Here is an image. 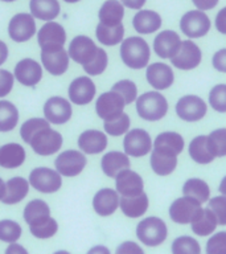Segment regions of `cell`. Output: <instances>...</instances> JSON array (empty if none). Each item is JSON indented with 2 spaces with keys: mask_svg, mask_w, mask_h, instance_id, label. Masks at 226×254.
Segmentation results:
<instances>
[{
  "mask_svg": "<svg viewBox=\"0 0 226 254\" xmlns=\"http://www.w3.org/2000/svg\"><path fill=\"white\" fill-rule=\"evenodd\" d=\"M20 135L25 143L32 147L37 155L49 156L58 152L62 147V135L51 128V125L44 118H31L21 125Z\"/></svg>",
  "mask_w": 226,
  "mask_h": 254,
  "instance_id": "6da1fadb",
  "label": "cell"
},
{
  "mask_svg": "<svg viewBox=\"0 0 226 254\" xmlns=\"http://www.w3.org/2000/svg\"><path fill=\"white\" fill-rule=\"evenodd\" d=\"M151 57V49L144 39L132 36L123 40L120 45V59L126 66L131 69H143L148 65Z\"/></svg>",
  "mask_w": 226,
  "mask_h": 254,
  "instance_id": "7a4b0ae2",
  "label": "cell"
},
{
  "mask_svg": "<svg viewBox=\"0 0 226 254\" xmlns=\"http://www.w3.org/2000/svg\"><path fill=\"white\" fill-rule=\"evenodd\" d=\"M136 111L144 121L156 122L167 115L168 101L159 91H147L136 98Z\"/></svg>",
  "mask_w": 226,
  "mask_h": 254,
  "instance_id": "3957f363",
  "label": "cell"
},
{
  "mask_svg": "<svg viewBox=\"0 0 226 254\" xmlns=\"http://www.w3.org/2000/svg\"><path fill=\"white\" fill-rule=\"evenodd\" d=\"M136 236L139 241L147 246H159L167 240L168 228L167 224L159 217H147L136 226Z\"/></svg>",
  "mask_w": 226,
  "mask_h": 254,
  "instance_id": "277c9868",
  "label": "cell"
},
{
  "mask_svg": "<svg viewBox=\"0 0 226 254\" xmlns=\"http://www.w3.org/2000/svg\"><path fill=\"white\" fill-rule=\"evenodd\" d=\"M202 210L201 202L189 196L176 198L170 206V220L180 225H186L193 221Z\"/></svg>",
  "mask_w": 226,
  "mask_h": 254,
  "instance_id": "5b68a950",
  "label": "cell"
},
{
  "mask_svg": "<svg viewBox=\"0 0 226 254\" xmlns=\"http://www.w3.org/2000/svg\"><path fill=\"white\" fill-rule=\"evenodd\" d=\"M29 184L41 193H55L62 186V178L52 168L37 167L29 174Z\"/></svg>",
  "mask_w": 226,
  "mask_h": 254,
  "instance_id": "8992f818",
  "label": "cell"
},
{
  "mask_svg": "<svg viewBox=\"0 0 226 254\" xmlns=\"http://www.w3.org/2000/svg\"><path fill=\"white\" fill-rule=\"evenodd\" d=\"M56 170L61 176L74 178L85 170L87 164L86 156L81 151L66 150L56 159Z\"/></svg>",
  "mask_w": 226,
  "mask_h": 254,
  "instance_id": "52a82bcc",
  "label": "cell"
},
{
  "mask_svg": "<svg viewBox=\"0 0 226 254\" xmlns=\"http://www.w3.org/2000/svg\"><path fill=\"white\" fill-rule=\"evenodd\" d=\"M126 102L120 94L116 91H106L99 95L95 102V111L99 118L105 121H111L122 114L124 110Z\"/></svg>",
  "mask_w": 226,
  "mask_h": 254,
  "instance_id": "ba28073f",
  "label": "cell"
},
{
  "mask_svg": "<svg viewBox=\"0 0 226 254\" xmlns=\"http://www.w3.org/2000/svg\"><path fill=\"white\" fill-rule=\"evenodd\" d=\"M202 53L196 43L192 40L181 41L177 53L170 59V64L180 70H192L201 64Z\"/></svg>",
  "mask_w": 226,
  "mask_h": 254,
  "instance_id": "9c48e42d",
  "label": "cell"
},
{
  "mask_svg": "<svg viewBox=\"0 0 226 254\" xmlns=\"http://www.w3.org/2000/svg\"><path fill=\"white\" fill-rule=\"evenodd\" d=\"M208 106L205 101L197 95H185L176 103V114L185 122H197L206 115Z\"/></svg>",
  "mask_w": 226,
  "mask_h": 254,
  "instance_id": "30bf717a",
  "label": "cell"
},
{
  "mask_svg": "<svg viewBox=\"0 0 226 254\" xmlns=\"http://www.w3.org/2000/svg\"><path fill=\"white\" fill-rule=\"evenodd\" d=\"M124 154L132 158L146 156L152 150V140L150 134L143 128H134L128 131L123 139Z\"/></svg>",
  "mask_w": 226,
  "mask_h": 254,
  "instance_id": "8fae6325",
  "label": "cell"
},
{
  "mask_svg": "<svg viewBox=\"0 0 226 254\" xmlns=\"http://www.w3.org/2000/svg\"><path fill=\"white\" fill-rule=\"evenodd\" d=\"M180 29L189 39H200L209 32L210 20L202 11H188L180 20Z\"/></svg>",
  "mask_w": 226,
  "mask_h": 254,
  "instance_id": "7c38bea8",
  "label": "cell"
},
{
  "mask_svg": "<svg viewBox=\"0 0 226 254\" xmlns=\"http://www.w3.org/2000/svg\"><path fill=\"white\" fill-rule=\"evenodd\" d=\"M36 21L31 13H17L8 24V36L15 43H25L35 36Z\"/></svg>",
  "mask_w": 226,
  "mask_h": 254,
  "instance_id": "4fadbf2b",
  "label": "cell"
},
{
  "mask_svg": "<svg viewBox=\"0 0 226 254\" xmlns=\"http://www.w3.org/2000/svg\"><path fill=\"white\" fill-rule=\"evenodd\" d=\"M37 43L41 51L58 49L66 43V32L61 24L56 21H47L37 33Z\"/></svg>",
  "mask_w": 226,
  "mask_h": 254,
  "instance_id": "5bb4252c",
  "label": "cell"
},
{
  "mask_svg": "<svg viewBox=\"0 0 226 254\" xmlns=\"http://www.w3.org/2000/svg\"><path fill=\"white\" fill-rule=\"evenodd\" d=\"M73 109L70 102L62 97H51L44 105V117L49 123L63 125L70 121Z\"/></svg>",
  "mask_w": 226,
  "mask_h": 254,
  "instance_id": "9a60e30c",
  "label": "cell"
},
{
  "mask_svg": "<svg viewBox=\"0 0 226 254\" xmlns=\"http://www.w3.org/2000/svg\"><path fill=\"white\" fill-rule=\"evenodd\" d=\"M67 93H69V98L74 105L85 106L94 99L97 87L90 77L82 75V77H77L71 81Z\"/></svg>",
  "mask_w": 226,
  "mask_h": 254,
  "instance_id": "2e32d148",
  "label": "cell"
},
{
  "mask_svg": "<svg viewBox=\"0 0 226 254\" xmlns=\"http://www.w3.org/2000/svg\"><path fill=\"white\" fill-rule=\"evenodd\" d=\"M97 52H98V47L89 36H77L71 40L67 53L74 63L81 64L83 66L94 59Z\"/></svg>",
  "mask_w": 226,
  "mask_h": 254,
  "instance_id": "e0dca14e",
  "label": "cell"
},
{
  "mask_svg": "<svg viewBox=\"0 0 226 254\" xmlns=\"http://www.w3.org/2000/svg\"><path fill=\"white\" fill-rule=\"evenodd\" d=\"M115 188L120 196L124 197H132L144 192V183L142 176L134 171L124 170L119 172L115 178Z\"/></svg>",
  "mask_w": 226,
  "mask_h": 254,
  "instance_id": "ac0fdd59",
  "label": "cell"
},
{
  "mask_svg": "<svg viewBox=\"0 0 226 254\" xmlns=\"http://www.w3.org/2000/svg\"><path fill=\"white\" fill-rule=\"evenodd\" d=\"M13 75L24 86H36L43 78V67L35 60H20L16 64Z\"/></svg>",
  "mask_w": 226,
  "mask_h": 254,
  "instance_id": "d6986e66",
  "label": "cell"
},
{
  "mask_svg": "<svg viewBox=\"0 0 226 254\" xmlns=\"http://www.w3.org/2000/svg\"><path fill=\"white\" fill-rule=\"evenodd\" d=\"M146 78L151 86L156 90H166L174 81V74L170 65L163 63H154L147 66Z\"/></svg>",
  "mask_w": 226,
  "mask_h": 254,
  "instance_id": "ffe728a7",
  "label": "cell"
},
{
  "mask_svg": "<svg viewBox=\"0 0 226 254\" xmlns=\"http://www.w3.org/2000/svg\"><path fill=\"white\" fill-rule=\"evenodd\" d=\"M41 63L53 75H62L69 67V53L62 48L41 51Z\"/></svg>",
  "mask_w": 226,
  "mask_h": 254,
  "instance_id": "44dd1931",
  "label": "cell"
},
{
  "mask_svg": "<svg viewBox=\"0 0 226 254\" xmlns=\"http://www.w3.org/2000/svg\"><path fill=\"white\" fill-rule=\"evenodd\" d=\"M181 45L180 36L174 31L160 32L154 40V52L160 59H172Z\"/></svg>",
  "mask_w": 226,
  "mask_h": 254,
  "instance_id": "7402d4cb",
  "label": "cell"
},
{
  "mask_svg": "<svg viewBox=\"0 0 226 254\" xmlns=\"http://www.w3.org/2000/svg\"><path fill=\"white\" fill-rule=\"evenodd\" d=\"M119 193L111 188H103L95 193L93 198V208L99 216H111L119 206Z\"/></svg>",
  "mask_w": 226,
  "mask_h": 254,
  "instance_id": "603a6c76",
  "label": "cell"
},
{
  "mask_svg": "<svg viewBox=\"0 0 226 254\" xmlns=\"http://www.w3.org/2000/svg\"><path fill=\"white\" fill-rule=\"evenodd\" d=\"M154 150L170 156H177L184 150V138L174 131L162 132L155 139Z\"/></svg>",
  "mask_w": 226,
  "mask_h": 254,
  "instance_id": "cb8c5ba5",
  "label": "cell"
},
{
  "mask_svg": "<svg viewBox=\"0 0 226 254\" xmlns=\"http://www.w3.org/2000/svg\"><path fill=\"white\" fill-rule=\"evenodd\" d=\"M107 136L99 130H86L79 135L78 147L87 155L101 154L106 150Z\"/></svg>",
  "mask_w": 226,
  "mask_h": 254,
  "instance_id": "d4e9b609",
  "label": "cell"
},
{
  "mask_svg": "<svg viewBox=\"0 0 226 254\" xmlns=\"http://www.w3.org/2000/svg\"><path fill=\"white\" fill-rule=\"evenodd\" d=\"M27 158L24 147L19 143H7L0 147V167L13 170L24 164Z\"/></svg>",
  "mask_w": 226,
  "mask_h": 254,
  "instance_id": "484cf974",
  "label": "cell"
},
{
  "mask_svg": "<svg viewBox=\"0 0 226 254\" xmlns=\"http://www.w3.org/2000/svg\"><path fill=\"white\" fill-rule=\"evenodd\" d=\"M101 167H102L103 174L109 178H116L119 172L130 168V159L128 155L120 151H110L103 155L101 160Z\"/></svg>",
  "mask_w": 226,
  "mask_h": 254,
  "instance_id": "4316f807",
  "label": "cell"
},
{
  "mask_svg": "<svg viewBox=\"0 0 226 254\" xmlns=\"http://www.w3.org/2000/svg\"><path fill=\"white\" fill-rule=\"evenodd\" d=\"M29 192V182L24 178L15 176L5 183V190L1 201L7 205H15L27 197Z\"/></svg>",
  "mask_w": 226,
  "mask_h": 254,
  "instance_id": "83f0119b",
  "label": "cell"
},
{
  "mask_svg": "<svg viewBox=\"0 0 226 254\" xmlns=\"http://www.w3.org/2000/svg\"><path fill=\"white\" fill-rule=\"evenodd\" d=\"M132 25H134L135 31L140 35H150L162 27V17L158 12L151 11V9H143L134 16Z\"/></svg>",
  "mask_w": 226,
  "mask_h": 254,
  "instance_id": "f1b7e54d",
  "label": "cell"
},
{
  "mask_svg": "<svg viewBox=\"0 0 226 254\" xmlns=\"http://www.w3.org/2000/svg\"><path fill=\"white\" fill-rule=\"evenodd\" d=\"M148 205H150V201H148V196L146 194V192H143L138 196H132V197L122 196L119 198V206H120L123 214L130 218L142 217L148 209Z\"/></svg>",
  "mask_w": 226,
  "mask_h": 254,
  "instance_id": "f546056e",
  "label": "cell"
},
{
  "mask_svg": "<svg viewBox=\"0 0 226 254\" xmlns=\"http://www.w3.org/2000/svg\"><path fill=\"white\" fill-rule=\"evenodd\" d=\"M51 218V208L47 202L40 198H35L24 208V220L29 226L39 225Z\"/></svg>",
  "mask_w": 226,
  "mask_h": 254,
  "instance_id": "4dcf8cb0",
  "label": "cell"
},
{
  "mask_svg": "<svg viewBox=\"0 0 226 254\" xmlns=\"http://www.w3.org/2000/svg\"><path fill=\"white\" fill-rule=\"evenodd\" d=\"M29 9L33 17L43 21H53L59 15L58 0H31Z\"/></svg>",
  "mask_w": 226,
  "mask_h": 254,
  "instance_id": "1f68e13d",
  "label": "cell"
},
{
  "mask_svg": "<svg viewBox=\"0 0 226 254\" xmlns=\"http://www.w3.org/2000/svg\"><path fill=\"white\" fill-rule=\"evenodd\" d=\"M99 23L105 25H118L122 24L124 17V7L119 0H106L99 9Z\"/></svg>",
  "mask_w": 226,
  "mask_h": 254,
  "instance_id": "d6a6232c",
  "label": "cell"
},
{
  "mask_svg": "<svg viewBox=\"0 0 226 254\" xmlns=\"http://www.w3.org/2000/svg\"><path fill=\"white\" fill-rule=\"evenodd\" d=\"M189 155L198 164H209L216 158L210 150L206 135H198L189 143Z\"/></svg>",
  "mask_w": 226,
  "mask_h": 254,
  "instance_id": "836d02e7",
  "label": "cell"
},
{
  "mask_svg": "<svg viewBox=\"0 0 226 254\" xmlns=\"http://www.w3.org/2000/svg\"><path fill=\"white\" fill-rule=\"evenodd\" d=\"M217 225V218H216L214 213L209 208H206V209L202 208L200 214L194 218L193 221L190 222L192 232L197 234V236H200V237H205V236H209V234L214 233Z\"/></svg>",
  "mask_w": 226,
  "mask_h": 254,
  "instance_id": "e575fe53",
  "label": "cell"
},
{
  "mask_svg": "<svg viewBox=\"0 0 226 254\" xmlns=\"http://www.w3.org/2000/svg\"><path fill=\"white\" fill-rule=\"evenodd\" d=\"M95 36L99 43L106 45V47H114L116 44L122 43L123 36H124V27L123 24L118 25H105L99 23L97 25Z\"/></svg>",
  "mask_w": 226,
  "mask_h": 254,
  "instance_id": "d590c367",
  "label": "cell"
},
{
  "mask_svg": "<svg viewBox=\"0 0 226 254\" xmlns=\"http://www.w3.org/2000/svg\"><path fill=\"white\" fill-rule=\"evenodd\" d=\"M151 168L159 176L170 175L177 167V156H170L154 150L151 154Z\"/></svg>",
  "mask_w": 226,
  "mask_h": 254,
  "instance_id": "8d00e7d4",
  "label": "cell"
},
{
  "mask_svg": "<svg viewBox=\"0 0 226 254\" xmlns=\"http://www.w3.org/2000/svg\"><path fill=\"white\" fill-rule=\"evenodd\" d=\"M182 193L184 196L196 198L198 202H206L210 197V188L206 182L201 179H189L182 186Z\"/></svg>",
  "mask_w": 226,
  "mask_h": 254,
  "instance_id": "74e56055",
  "label": "cell"
},
{
  "mask_svg": "<svg viewBox=\"0 0 226 254\" xmlns=\"http://www.w3.org/2000/svg\"><path fill=\"white\" fill-rule=\"evenodd\" d=\"M19 122V110L9 101H0V132L12 131Z\"/></svg>",
  "mask_w": 226,
  "mask_h": 254,
  "instance_id": "f35d334b",
  "label": "cell"
},
{
  "mask_svg": "<svg viewBox=\"0 0 226 254\" xmlns=\"http://www.w3.org/2000/svg\"><path fill=\"white\" fill-rule=\"evenodd\" d=\"M172 254H201V246L196 238L180 236L172 242Z\"/></svg>",
  "mask_w": 226,
  "mask_h": 254,
  "instance_id": "ab89813d",
  "label": "cell"
},
{
  "mask_svg": "<svg viewBox=\"0 0 226 254\" xmlns=\"http://www.w3.org/2000/svg\"><path fill=\"white\" fill-rule=\"evenodd\" d=\"M130 123V117L126 113H122L116 118L111 119V121H105L103 128L106 131V134L111 135V136H120L128 131Z\"/></svg>",
  "mask_w": 226,
  "mask_h": 254,
  "instance_id": "60d3db41",
  "label": "cell"
},
{
  "mask_svg": "<svg viewBox=\"0 0 226 254\" xmlns=\"http://www.w3.org/2000/svg\"><path fill=\"white\" fill-rule=\"evenodd\" d=\"M208 143L216 158L226 156V128H217L208 135Z\"/></svg>",
  "mask_w": 226,
  "mask_h": 254,
  "instance_id": "b9f144b4",
  "label": "cell"
},
{
  "mask_svg": "<svg viewBox=\"0 0 226 254\" xmlns=\"http://www.w3.org/2000/svg\"><path fill=\"white\" fill-rule=\"evenodd\" d=\"M23 229L16 221L12 220H1L0 221V241L13 244L21 237Z\"/></svg>",
  "mask_w": 226,
  "mask_h": 254,
  "instance_id": "7bdbcfd3",
  "label": "cell"
},
{
  "mask_svg": "<svg viewBox=\"0 0 226 254\" xmlns=\"http://www.w3.org/2000/svg\"><path fill=\"white\" fill-rule=\"evenodd\" d=\"M107 64H109V57H107V53L105 52V49L102 48H98V52L90 63L83 65V70L85 73L89 75H99L102 74L103 71L106 70Z\"/></svg>",
  "mask_w": 226,
  "mask_h": 254,
  "instance_id": "ee69618b",
  "label": "cell"
},
{
  "mask_svg": "<svg viewBox=\"0 0 226 254\" xmlns=\"http://www.w3.org/2000/svg\"><path fill=\"white\" fill-rule=\"evenodd\" d=\"M111 90L116 91L118 94L122 95L126 105H130V103H132L138 98V87H136L135 82H132L131 79L118 81V82L113 85Z\"/></svg>",
  "mask_w": 226,
  "mask_h": 254,
  "instance_id": "f6af8a7d",
  "label": "cell"
},
{
  "mask_svg": "<svg viewBox=\"0 0 226 254\" xmlns=\"http://www.w3.org/2000/svg\"><path fill=\"white\" fill-rule=\"evenodd\" d=\"M209 105L217 113H226V85L220 83L210 90Z\"/></svg>",
  "mask_w": 226,
  "mask_h": 254,
  "instance_id": "bcb514c9",
  "label": "cell"
},
{
  "mask_svg": "<svg viewBox=\"0 0 226 254\" xmlns=\"http://www.w3.org/2000/svg\"><path fill=\"white\" fill-rule=\"evenodd\" d=\"M31 233L35 236L36 238H41V240H47V238L53 237L57 230H58V224L56 221L55 218L51 217L47 221L41 222L39 225L29 226Z\"/></svg>",
  "mask_w": 226,
  "mask_h": 254,
  "instance_id": "7dc6e473",
  "label": "cell"
},
{
  "mask_svg": "<svg viewBox=\"0 0 226 254\" xmlns=\"http://www.w3.org/2000/svg\"><path fill=\"white\" fill-rule=\"evenodd\" d=\"M208 208L217 218L218 225H226V196H216L208 200Z\"/></svg>",
  "mask_w": 226,
  "mask_h": 254,
  "instance_id": "c3c4849f",
  "label": "cell"
},
{
  "mask_svg": "<svg viewBox=\"0 0 226 254\" xmlns=\"http://www.w3.org/2000/svg\"><path fill=\"white\" fill-rule=\"evenodd\" d=\"M206 254H226V232L213 234L206 242Z\"/></svg>",
  "mask_w": 226,
  "mask_h": 254,
  "instance_id": "681fc988",
  "label": "cell"
},
{
  "mask_svg": "<svg viewBox=\"0 0 226 254\" xmlns=\"http://www.w3.org/2000/svg\"><path fill=\"white\" fill-rule=\"evenodd\" d=\"M13 79L15 75L5 69H0V98L8 95L13 89Z\"/></svg>",
  "mask_w": 226,
  "mask_h": 254,
  "instance_id": "f907efd6",
  "label": "cell"
},
{
  "mask_svg": "<svg viewBox=\"0 0 226 254\" xmlns=\"http://www.w3.org/2000/svg\"><path fill=\"white\" fill-rule=\"evenodd\" d=\"M115 254H144V252L136 242L126 241L116 248Z\"/></svg>",
  "mask_w": 226,
  "mask_h": 254,
  "instance_id": "816d5d0a",
  "label": "cell"
},
{
  "mask_svg": "<svg viewBox=\"0 0 226 254\" xmlns=\"http://www.w3.org/2000/svg\"><path fill=\"white\" fill-rule=\"evenodd\" d=\"M212 64H213L214 69L217 71L226 73V48L225 49H220V51L214 53Z\"/></svg>",
  "mask_w": 226,
  "mask_h": 254,
  "instance_id": "f5cc1de1",
  "label": "cell"
},
{
  "mask_svg": "<svg viewBox=\"0 0 226 254\" xmlns=\"http://www.w3.org/2000/svg\"><path fill=\"white\" fill-rule=\"evenodd\" d=\"M216 28L222 35H226V7H224L216 16Z\"/></svg>",
  "mask_w": 226,
  "mask_h": 254,
  "instance_id": "db71d44e",
  "label": "cell"
},
{
  "mask_svg": "<svg viewBox=\"0 0 226 254\" xmlns=\"http://www.w3.org/2000/svg\"><path fill=\"white\" fill-rule=\"evenodd\" d=\"M196 8H198L200 11H209L213 9L218 4V0H192Z\"/></svg>",
  "mask_w": 226,
  "mask_h": 254,
  "instance_id": "11a10c76",
  "label": "cell"
},
{
  "mask_svg": "<svg viewBox=\"0 0 226 254\" xmlns=\"http://www.w3.org/2000/svg\"><path fill=\"white\" fill-rule=\"evenodd\" d=\"M5 254H29L28 253V250L24 248V246L19 245V244H11V245L8 246L7 249H5Z\"/></svg>",
  "mask_w": 226,
  "mask_h": 254,
  "instance_id": "9f6ffc18",
  "label": "cell"
},
{
  "mask_svg": "<svg viewBox=\"0 0 226 254\" xmlns=\"http://www.w3.org/2000/svg\"><path fill=\"white\" fill-rule=\"evenodd\" d=\"M123 5H126L127 8L131 9H140V8L146 4L147 0H120Z\"/></svg>",
  "mask_w": 226,
  "mask_h": 254,
  "instance_id": "6f0895ef",
  "label": "cell"
},
{
  "mask_svg": "<svg viewBox=\"0 0 226 254\" xmlns=\"http://www.w3.org/2000/svg\"><path fill=\"white\" fill-rule=\"evenodd\" d=\"M8 59V47L4 41L0 40V66L3 65Z\"/></svg>",
  "mask_w": 226,
  "mask_h": 254,
  "instance_id": "680465c9",
  "label": "cell"
},
{
  "mask_svg": "<svg viewBox=\"0 0 226 254\" xmlns=\"http://www.w3.org/2000/svg\"><path fill=\"white\" fill-rule=\"evenodd\" d=\"M87 254H110V250H109V248H106V246L97 245L93 246V248L87 252Z\"/></svg>",
  "mask_w": 226,
  "mask_h": 254,
  "instance_id": "91938a15",
  "label": "cell"
},
{
  "mask_svg": "<svg viewBox=\"0 0 226 254\" xmlns=\"http://www.w3.org/2000/svg\"><path fill=\"white\" fill-rule=\"evenodd\" d=\"M218 190L221 192L224 196H226V176L221 180V183H220V187H218Z\"/></svg>",
  "mask_w": 226,
  "mask_h": 254,
  "instance_id": "94428289",
  "label": "cell"
},
{
  "mask_svg": "<svg viewBox=\"0 0 226 254\" xmlns=\"http://www.w3.org/2000/svg\"><path fill=\"white\" fill-rule=\"evenodd\" d=\"M4 190H5V183L3 182V179L0 178V200L3 198Z\"/></svg>",
  "mask_w": 226,
  "mask_h": 254,
  "instance_id": "6125c7cd",
  "label": "cell"
},
{
  "mask_svg": "<svg viewBox=\"0 0 226 254\" xmlns=\"http://www.w3.org/2000/svg\"><path fill=\"white\" fill-rule=\"evenodd\" d=\"M55 254H70L69 252H66V250H58V252H56Z\"/></svg>",
  "mask_w": 226,
  "mask_h": 254,
  "instance_id": "be15d7a7",
  "label": "cell"
},
{
  "mask_svg": "<svg viewBox=\"0 0 226 254\" xmlns=\"http://www.w3.org/2000/svg\"><path fill=\"white\" fill-rule=\"evenodd\" d=\"M63 1H66V3H78L79 0H63Z\"/></svg>",
  "mask_w": 226,
  "mask_h": 254,
  "instance_id": "e7e4bbea",
  "label": "cell"
},
{
  "mask_svg": "<svg viewBox=\"0 0 226 254\" xmlns=\"http://www.w3.org/2000/svg\"><path fill=\"white\" fill-rule=\"evenodd\" d=\"M0 1H7V3H11V1H16V0H0Z\"/></svg>",
  "mask_w": 226,
  "mask_h": 254,
  "instance_id": "03108f58",
  "label": "cell"
}]
</instances>
